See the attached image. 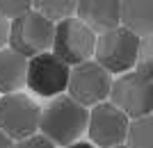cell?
Segmentation results:
<instances>
[{"label": "cell", "mask_w": 153, "mask_h": 148, "mask_svg": "<svg viewBox=\"0 0 153 148\" xmlns=\"http://www.w3.org/2000/svg\"><path fill=\"white\" fill-rule=\"evenodd\" d=\"M140 43L142 39H137L133 32H128L126 27H117L105 34H98L96 41V62L108 68L112 75H126L133 71V66H137V57H140Z\"/></svg>", "instance_id": "obj_2"}, {"label": "cell", "mask_w": 153, "mask_h": 148, "mask_svg": "<svg viewBox=\"0 0 153 148\" xmlns=\"http://www.w3.org/2000/svg\"><path fill=\"white\" fill-rule=\"evenodd\" d=\"M66 148H96L91 141H78V144H71V146H66Z\"/></svg>", "instance_id": "obj_20"}, {"label": "cell", "mask_w": 153, "mask_h": 148, "mask_svg": "<svg viewBox=\"0 0 153 148\" xmlns=\"http://www.w3.org/2000/svg\"><path fill=\"white\" fill-rule=\"evenodd\" d=\"M96 41L98 37L94 30L87 27L78 16H73L55 25L53 52L69 66H80L85 62H91V55H96Z\"/></svg>", "instance_id": "obj_4"}, {"label": "cell", "mask_w": 153, "mask_h": 148, "mask_svg": "<svg viewBox=\"0 0 153 148\" xmlns=\"http://www.w3.org/2000/svg\"><path fill=\"white\" fill-rule=\"evenodd\" d=\"M69 80H71V66L62 62L55 52H46V55L30 59L27 87L37 96H46V98L64 96V91H69Z\"/></svg>", "instance_id": "obj_8"}, {"label": "cell", "mask_w": 153, "mask_h": 148, "mask_svg": "<svg viewBox=\"0 0 153 148\" xmlns=\"http://www.w3.org/2000/svg\"><path fill=\"white\" fill-rule=\"evenodd\" d=\"M87 130H89V112L87 107L76 103L69 94L48 103L41 114V135L51 139L57 148L78 144Z\"/></svg>", "instance_id": "obj_1"}, {"label": "cell", "mask_w": 153, "mask_h": 148, "mask_svg": "<svg viewBox=\"0 0 153 148\" xmlns=\"http://www.w3.org/2000/svg\"><path fill=\"white\" fill-rule=\"evenodd\" d=\"M32 9L57 25L62 21L73 18V14H78V2L73 0H34Z\"/></svg>", "instance_id": "obj_13"}, {"label": "cell", "mask_w": 153, "mask_h": 148, "mask_svg": "<svg viewBox=\"0 0 153 148\" xmlns=\"http://www.w3.org/2000/svg\"><path fill=\"white\" fill-rule=\"evenodd\" d=\"M121 25L137 39L153 37V0L121 2Z\"/></svg>", "instance_id": "obj_12"}, {"label": "cell", "mask_w": 153, "mask_h": 148, "mask_svg": "<svg viewBox=\"0 0 153 148\" xmlns=\"http://www.w3.org/2000/svg\"><path fill=\"white\" fill-rule=\"evenodd\" d=\"M110 103L114 107H119L133 121L151 116L153 114V80L144 77L137 71L119 75L112 84Z\"/></svg>", "instance_id": "obj_6"}, {"label": "cell", "mask_w": 153, "mask_h": 148, "mask_svg": "<svg viewBox=\"0 0 153 148\" xmlns=\"http://www.w3.org/2000/svg\"><path fill=\"white\" fill-rule=\"evenodd\" d=\"M30 12H32L30 0H0V16H5L9 23L23 18Z\"/></svg>", "instance_id": "obj_15"}, {"label": "cell", "mask_w": 153, "mask_h": 148, "mask_svg": "<svg viewBox=\"0 0 153 148\" xmlns=\"http://www.w3.org/2000/svg\"><path fill=\"white\" fill-rule=\"evenodd\" d=\"M78 18L94 32L105 34L121 27V2L117 0H82L78 2Z\"/></svg>", "instance_id": "obj_10"}, {"label": "cell", "mask_w": 153, "mask_h": 148, "mask_svg": "<svg viewBox=\"0 0 153 148\" xmlns=\"http://www.w3.org/2000/svg\"><path fill=\"white\" fill-rule=\"evenodd\" d=\"M27 66L30 59L19 55L12 48L0 50V94H21V89L27 84Z\"/></svg>", "instance_id": "obj_11"}, {"label": "cell", "mask_w": 153, "mask_h": 148, "mask_svg": "<svg viewBox=\"0 0 153 148\" xmlns=\"http://www.w3.org/2000/svg\"><path fill=\"white\" fill-rule=\"evenodd\" d=\"M55 43V23L44 18L41 14L32 9L23 18L12 23V37L9 48L23 55L25 59H34L39 55H46L48 48Z\"/></svg>", "instance_id": "obj_5"}, {"label": "cell", "mask_w": 153, "mask_h": 148, "mask_svg": "<svg viewBox=\"0 0 153 148\" xmlns=\"http://www.w3.org/2000/svg\"><path fill=\"white\" fill-rule=\"evenodd\" d=\"M112 73L103 68L98 62H85L80 66L71 68V80H69V96L80 103L82 107H91L105 103V98L112 94Z\"/></svg>", "instance_id": "obj_7"}, {"label": "cell", "mask_w": 153, "mask_h": 148, "mask_svg": "<svg viewBox=\"0 0 153 148\" xmlns=\"http://www.w3.org/2000/svg\"><path fill=\"white\" fill-rule=\"evenodd\" d=\"M14 148H57L51 139H46L44 135H34L30 139H23V141H16Z\"/></svg>", "instance_id": "obj_17"}, {"label": "cell", "mask_w": 153, "mask_h": 148, "mask_svg": "<svg viewBox=\"0 0 153 148\" xmlns=\"http://www.w3.org/2000/svg\"><path fill=\"white\" fill-rule=\"evenodd\" d=\"M137 73H142L144 77L153 80V37L142 39L140 43V57H137Z\"/></svg>", "instance_id": "obj_16"}, {"label": "cell", "mask_w": 153, "mask_h": 148, "mask_svg": "<svg viewBox=\"0 0 153 148\" xmlns=\"http://www.w3.org/2000/svg\"><path fill=\"white\" fill-rule=\"evenodd\" d=\"M9 37H12V23L0 16V50H5V46L9 43Z\"/></svg>", "instance_id": "obj_18"}, {"label": "cell", "mask_w": 153, "mask_h": 148, "mask_svg": "<svg viewBox=\"0 0 153 148\" xmlns=\"http://www.w3.org/2000/svg\"><path fill=\"white\" fill-rule=\"evenodd\" d=\"M41 114L44 110L25 94H9L0 98V130L9 139L23 141L39 135Z\"/></svg>", "instance_id": "obj_3"}, {"label": "cell", "mask_w": 153, "mask_h": 148, "mask_svg": "<svg viewBox=\"0 0 153 148\" xmlns=\"http://www.w3.org/2000/svg\"><path fill=\"white\" fill-rule=\"evenodd\" d=\"M117 148H128V146H126V144H123V146H117Z\"/></svg>", "instance_id": "obj_21"}, {"label": "cell", "mask_w": 153, "mask_h": 148, "mask_svg": "<svg viewBox=\"0 0 153 148\" xmlns=\"http://www.w3.org/2000/svg\"><path fill=\"white\" fill-rule=\"evenodd\" d=\"M130 119L112 103H101L89 112V139L96 148H117L128 139Z\"/></svg>", "instance_id": "obj_9"}, {"label": "cell", "mask_w": 153, "mask_h": 148, "mask_svg": "<svg viewBox=\"0 0 153 148\" xmlns=\"http://www.w3.org/2000/svg\"><path fill=\"white\" fill-rule=\"evenodd\" d=\"M126 146L128 148H153V114L130 121Z\"/></svg>", "instance_id": "obj_14"}, {"label": "cell", "mask_w": 153, "mask_h": 148, "mask_svg": "<svg viewBox=\"0 0 153 148\" xmlns=\"http://www.w3.org/2000/svg\"><path fill=\"white\" fill-rule=\"evenodd\" d=\"M14 144H16V141H14V139H9V137L0 130V148H14Z\"/></svg>", "instance_id": "obj_19"}]
</instances>
